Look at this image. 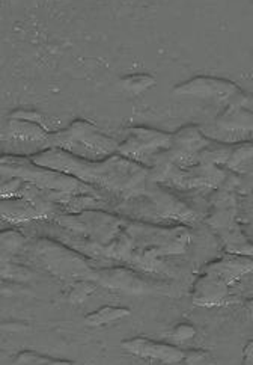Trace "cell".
Returning a JSON list of instances; mask_svg holds the SVG:
<instances>
[{"mask_svg": "<svg viewBox=\"0 0 253 365\" xmlns=\"http://www.w3.org/2000/svg\"><path fill=\"white\" fill-rule=\"evenodd\" d=\"M33 252L46 269L58 278L74 281L94 277V270L86 257L55 240L39 239L33 246Z\"/></svg>", "mask_w": 253, "mask_h": 365, "instance_id": "obj_1", "label": "cell"}, {"mask_svg": "<svg viewBox=\"0 0 253 365\" xmlns=\"http://www.w3.org/2000/svg\"><path fill=\"white\" fill-rule=\"evenodd\" d=\"M121 347L130 355L158 361L166 365L181 364L185 355V350H182L177 344L158 343L145 336L128 338V340H124L121 343Z\"/></svg>", "mask_w": 253, "mask_h": 365, "instance_id": "obj_2", "label": "cell"}, {"mask_svg": "<svg viewBox=\"0 0 253 365\" xmlns=\"http://www.w3.org/2000/svg\"><path fill=\"white\" fill-rule=\"evenodd\" d=\"M100 285L108 287L112 290H121L130 294H143L150 293L154 289V282L148 278L142 277L139 272L125 267L101 269L94 272V277Z\"/></svg>", "mask_w": 253, "mask_h": 365, "instance_id": "obj_3", "label": "cell"}, {"mask_svg": "<svg viewBox=\"0 0 253 365\" xmlns=\"http://www.w3.org/2000/svg\"><path fill=\"white\" fill-rule=\"evenodd\" d=\"M204 272L212 273L229 287L242 281L244 277L253 273V257L252 255H238L226 254L215 262H210L204 266Z\"/></svg>", "mask_w": 253, "mask_h": 365, "instance_id": "obj_4", "label": "cell"}, {"mask_svg": "<svg viewBox=\"0 0 253 365\" xmlns=\"http://www.w3.org/2000/svg\"><path fill=\"white\" fill-rule=\"evenodd\" d=\"M231 287L212 273L204 272L192 287V301L202 308H215L223 305L229 297Z\"/></svg>", "mask_w": 253, "mask_h": 365, "instance_id": "obj_5", "label": "cell"}, {"mask_svg": "<svg viewBox=\"0 0 253 365\" xmlns=\"http://www.w3.org/2000/svg\"><path fill=\"white\" fill-rule=\"evenodd\" d=\"M131 316V309L127 307H115V305H103L101 308L89 312L85 317V323L92 328H101L105 324H112L115 322L124 320Z\"/></svg>", "mask_w": 253, "mask_h": 365, "instance_id": "obj_6", "label": "cell"}, {"mask_svg": "<svg viewBox=\"0 0 253 365\" xmlns=\"http://www.w3.org/2000/svg\"><path fill=\"white\" fill-rule=\"evenodd\" d=\"M100 284L92 278H80L71 281L68 290H66V301L71 304H82L97 290Z\"/></svg>", "mask_w": 253, "mask_h": 365, "instance_id": "obj_7", "label": "cell"}, {"mask_svg": "<svg viewBox=\"0 0 253 365\" xmlns=\"http://www.w3.org/2000/svg\"><path fill=\"white\" fill-rule=\"evenodd\" d=\"M12 365H74V364L70 361L56 359V358L36 354V351H32V350H23V351H19L16 358L12 359Z\"/></svg>", "mask_w": 253, "mask_h": 365, "instance_id": "obj_8", "label": "cell"}, {"mask_svg": "<svg viewBox=\"0 0 253 365\" xmlns=\"http://www.w3.org/2000/svg\"><path fill=\"white\" fill-rule=\"evenodd\" d=\"M26 243L24 236L17 231H4L0 237V246H2V259H6L8 255H14L20 247Z\"/></svg>", "mask_w": 253, "mask_h": 365, "instance_id": "obj_9", "label": "cell"}, {"mask_svg": "<svg viewBox=\"0 0 253 365\" xmlns=\"http://www.w3.org/2000/svg\"><path fill=\"white\" fill-rule=\"evenodd\" d=\"M182 365H217L216 358L208 350L204 349H190L185 350Z\"/></svg>", "mask_w": 253, "mask_h": 365, "instance_id": "obj_10", "label": "cell"}, {"mask_svg": "<svg viewBox=\"0 0 253 365\" xmlns=\"http://www.w3.org/2000/svg\"><path fill=\"white\" fill-rule=\"evenodd\" d=\"M196 335H197V329L195 324L187 323V322H181V323H177L174 328H172L169 338L175 344H178V343H185V341L193 340Z\"/></svg>", "mask_w": 253, "mask_h": 365, "instance_id": "obj_11", "label": "cell"}, {"mask_svg": "<svg viewBox=\"0 0 253 365\" xmlns=\"http://www.w3.org/2000/svg\"><path fill=\"white\" fill-rule=\"evenodd\" d=\"M2 277L4 281L11 279L12 282H24L29 279L31 273L28 272V269L17 266L14 263H9L8 259H2Z\"/></svg>", "mask_w": 253, "mask_h": 365, "instance_id": "obj_12", "label": "cell"}, {"mask_svg": "<svg viewBox=\"0 0 253 365\" xmlns=\"http://www.w3.org/2000/svg\"><path fill=\"white\" fill-rule=\"evenodd\" d=\"M2 328L6 332H21L24 329H28L29 324L26 322H21V320H11V322H5L2 324Z\"/></svg>", "mask_w": 253, "mask_h": 365, "instance_id": "obj_13", "label": "cell"}, {"mask_svg": "<svg viewBox=\"0 0 253 365\" xmlns=\"http://www.w3.org/2000/svg\"><path fill=\"white\" fill-rule=\"evenodd\" d=\"M243 356L253 359V338L244 344V347H243Z\"/></svg>", "mask_w": 253, "mask_h": 365, "instance_id": "obj_14", "label": "cell"}, {"mask_svg": "<svg viewBox=\"0 0 253 365\" xmlns=\"http://www.w3.org/2000/svg\"><path fill=\"white\" fill-rule=\"evenodd\" d=\"M244 307H246L247 314L253 319V299H247V301L244 302Z\"/></svg>", "mask_w": 253, "mask_h": 365, "instance_id": "obj_15", "label": "cell"}, {"mask_svg": "<svg viewBox=\"0 0 253 365\" xmlns=\"http://www.w3.org/2000/svg\"><path fill=\"white\" fill-rule=\"evenodd\" d=\"M242 365H253V359L242 356Z\"/></svg>", "mask_w": 253, "mask_h": 365, "instance_id": "obj_16", "label": "cell"}]
</instances>
